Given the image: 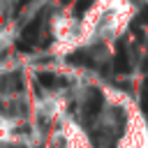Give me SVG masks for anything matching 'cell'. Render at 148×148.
I'll return each instance as SVG.
<instances>
[{"instance_id": "obj_1", "label": "cell", "mask_w": 148, "mask_h": 148, "mask_svg": "<svg viewBox=\"0 0 148 148\" xmlns=\"http://www.w3.org/2000/svg\"><path fill=\"white\" fill-rule=\"evenodd\" d=\"M116 148H148V125L132 104L125 111V125L116 141Z\"/></svg>"}, {"instance_id": "obj_2", "label": "cell", "mask_w": 148, "mask_h": 148, "mask_svg": "<svg viewBox=\"0 0 148 148\" xmlns=\"http://www.w3.org/2000/svg\"><path fill=\"white\" fill-rule=\"evenodd\" d=\"M58 139L65 148H95L88 132L69 116H62L58 120Z\"/></svg>"}]
</instances>
